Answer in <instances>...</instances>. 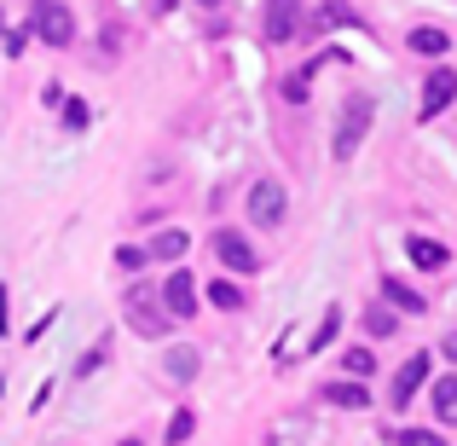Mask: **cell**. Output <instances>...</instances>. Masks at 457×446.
<instances>
[{
	"instance_id": "7",
	"label": "cell",
	"mask_w": 457,
	"mask_h": 446,
	"mask_svg": "<svg viewBox=\"0 0 457 446\" xmlns=\"http://www.w3.org/2000/svg\"><path fill=\"white\" fill-rule=\"evenodd\" d=\"M452 99H457V70H446V64L428 70V81H423V105H417V111H423V116H440Z\"/></svg>"
},
{
	"instance_id": "18",
	"label": "cell",
	"mask_w": 457,
	"mask_h": 446,
	"mask_svg": "<svg viewBox=\"0 0 457 446\" xmlns=\"http://www.w3.org/2000/svg\"><path fill=\"white\" fill-rule=\"evenodd\" d=\"M446 29H411V53H428V58H440L446 53Z\"/></svg>"
},
{
	"instance_id": "23",
	"label": "cell",
	"mask_w": 457,
	"mask_h": 446,
	"mask_svg": "<svg viewBox=\"0 0 457 446\" xmlns=\"http://www.w3.org/2000/svg\"><path fill=\"white\" fill-rule=\"evenodd\" d=\"M145 261H151V249H134V244H122V249H116V267H128V273H139Z\"/></svg>"
},
{
	"instance_id": "24",
	"label": "cell",
	"mask_w": 457,
	"mask_h": 446,
	"mask_svg": "<svg viewBox=\"0 0 457 446\" xmlns=\"http://www.w3.org/2000/svg\"><path fill=\"white\" fill-rule=\"evenodd\" d=\"M307 76H312V64H307V70H295V76L284 81V99H290V105H302V99H307Z\"/></svg>"
},
{
	"instance_id": "9",
	"label": "cell",
	"mask_w": 457,
	"mask_h": 446,
	"mask_svg": "<svg viewBox=\"0 0 457 446\" xmlns=\"http://www.w3.org/2000/svg\"><path fill=\"white\" fill-rule=\"evenodd\" d=\"M302 23V0H267V41H290Z\"/></svg>"
},
{
	"instance_id": "12",
	"label": "cell",
	"mask_w": 457,
	"mask_h": 446,
	"mask_svg": "<svg viewBox=\"0 0 457 446\" xmlns=\"http://www.w3.org/2000/svg\"><path fill=\"white\" fill-rule=\"evenodd\" d=\"M382 301H388L394 313H423V307H428V301L417 296V290H411L405 279H382Z\"/></svg>"
},
{
	"instance_id": "17",
	"label": "cell",
	"mask_w": 457,
	"mask_h": 446,
	"mask_svg": "<svg viewBox=\"0 0 457 446\" xmlns=\"http://www.w3.org/2000/svg\"><path fill=\"white\" fill-rule=\"evenodd\" d=\"M191 429H197V412H191V406H179V412L168 417V446H186Z\"/></svg>"
},
{
	"instance_id": "29",
	"label": "cell",
	"mask_w": 457,
	"mask_h": 446,
	"mask_svg": "<svg viewBox=\"0 0 457 446\" xmlns=\"http://www.w3.org/2000/svg\"><path fill=\"white\" fill-rule=\"evenodd\" d=\"M151 6H156V12H174V6H179V0H151Z\"/></svg>"
},
{
	"instance_id": "6",
	"label": "cell",
	"mask_w": 457,
	"mask_h": 446,
	"mask_svg": "<svg viewBox=\"0 0 457 446\" xmlns=\"http://www.w3.org/2000/svg\"><path fill=\"white\" fill-rule=\"evenodd\" d=\"M162 307L174 313V319H191V313H197V284H191V273H186V267L168 273V284H162Z\"/></svg>"
},
{
	"instance_id": "20",
	"label": "cell",
	"mask_w": 457,
	"mask_h": 446,
	"mask_svg": "<svg viewBox=\"0 0 457 446\" xmlns=\"http://www.w3.org/2000/svg\"><path fill=\"white\" fill-rule=\"evenodd\" d=\"M336 331H342V307H324L319 331H312V348H330V342H336Z\"/></svg>"
},
{
	"instance_id": "8",
	"label": "cell",
	"mask_w": 457,
	"mask_h": 446,
	"mask_svg": "<svg viewBox=\"0 0 457 446\" xmlns=\"http://www.w3.org/2000/svg\"><path fill=\"white\" fill-rule=\"evenodd\" d=\"M423 383H428V354H417V359H405V366L394 371V389H388V400H394V406H411Z\"/></svg>"
},
{
	"instance_id": "28",
	"label": "cell",
	"mask_w": 457,
	"mask_h": 446,
	"mask_svg": "<svg viewBox=\"0 0 457 446\" xmlns=\"http://www.w3.org/2000/svg\"><path fill=\"white\" fill-rule=\"evenodd\" d=\"M446 359H457V331H452V336H446Z\"/></svg>"
},
{
	"instance_id": "27",
	"label": "cell",
	"mask_w": 457,
	"mask_h": 446,
	"mask_svg": "<svg viewBox=\"0 0 457 446\" xmlns=\"http://www.w3.org/2000/svg\"><path fill=\"white\" fill-rule=\"evenodd\" d=\"M0 336H6V290H0Z\"/></svg>"
},
{
	"instance_id": "30",
	"label": "cell",
	"mask_w": 457,
	"mask_h": 446,
	"mask_svg": "<svg viewBox=\"0 0 457 446\" xmlns=\"http://www.w3.org/2000/svg\"><path fill=\"white\" fill-rule=\"evenodd\" d=\"M116 446H145V441H116Z\"/></svg>"
},
{
	"instance_id": "25",
	"label": "cell",
	"mask_w": 457,
	"mask_h": 446,
	"mask_svg": "<svg viewBox=\"0 0 457 446\" xmlns=\"http://www.w3.org/2000/svg\"><path fill=\"white\" fill-rule=\"evenodd\" d=\"M324 23H359V18L342 6V0H330V6H324Z\"/></svg>"
},
{
	"instance_id": "21",
	"label": "cell",
	"mask_w": 457,
	"mask_h": 446,
	"mask_svg": "<svg viewBox=\"0 0 457 446\" xmlns=\"http://www.w3.org/2000/svg\"><path fill=\"white\" fill-rule=\"evenodd\" d=\"M347 377H370V371H377V354H370V348H347Z\"/></svg>"
},
{
	"instance_id": "22",
	"label": "cell",
	"mask_w": 457,
	"mask_h": 446,
	"mask_svg": "<svg viewBox=\"0 0 457 446\" xmlns=\"http://www.w3.org/2000/svg\"><path fill=\"white\" fill-rule=\"evenodd\" d=\"M394 446H446L435 435V429H400V435H394Z\"/></svg>"
},
{
	"instance_id": "5",
	"label": "cell",
	"mask_w": 457,
	"mask_h": 446,
	"mask_svg": "<svg viewBox=\"0 0 457 446\" xmlns=\"http://www.w3.org/2000/svg\"><path fill=\"white\" fill-rule=\"evenodd\" d=\"M214 256H220L226 273H255V267H261L255 244H249L244 232H232V226H220V232H214Z\"/></svg>"
},
{
	"instance_id": "15",
	"label": "cell",
	"mask_w": 457,
	"mask_h": 446,
	"mask_svg": "<svg viewBox=\"0 0 457 446\" xmlns=\"http://www.w3.org/2000/svg\"><path fill=\"white\" fill-rule=\"evenodd\" d=\"M209 301H214V307H220V313H237V307H244V301H249V296H244V290H237V284H232V279H214V284H209Z\"/></svg>"
},
{
	"instance_id": "13",
	"label": "cell",
	"mask_w": 457,
	"mask_h": 446,
	"mask_svg": "<svg viewBox=\"0 0 457 446\" xmlns=\"http://www.w3.org/2000/svg\"><path fill=\"white\" fill-rule=\"evenodd\" d=\"M186 249H191V238L179 232V226H168V232H156V238H151V256H156V261H179Z\"/></svg>"
},
{
	"instance_id": "19",
	"label": "cell",
	"mask_w": 457,
	"mask_h": 446,
	"mask_svg": "<svg viewBox=\"0 0 457 446\" xmlns=\"http://www.w3.org/2000/svg\"><path fill=\"white\" fill-rule=\"evenodd\" d=\"M168 377L191 383V377H197V354H191V348H168Z\"/></svg>"
},
{
	"instance_id": "10",
	"label": "cell",
	"mask_w": 457,
	"mask_h": 446,
	"mask_svg": "<svg viewBox=\"0 0 457 446\" xmlns=\"http://www.w3.org/2000/svg\"><path fill=\"white\" fill-rule=\"evenodd\" d=\"M319 394L330 406H342V412H365V406H370V389H365V383H353V377H347V383H324Z\"/></svg>"
},
{
	"instance_id": "4",
	"label": "cell",
	"mask_w": 457,
	"mask_h": 446,
	"mask_svg": "<svg viewBox=\"0 0 457 446\" xmlns=\"http://www.w3.org/2000/svg\"><path fill=\"white\" fill-rule=\"evenodd\" d=\"M122 313H128V324H134L139 336H168V324H174V313H168V307H162V301H156L151 290H134Z\"/></svg>"
},
{
	"instance_id": "16",
	"label": "cell",
	"mask_w": 457,
	"mask_h": 446,
	"mask_svg": "<svg viewBox=\"0 0 457 446\" xmlns=\"http://www.w3.org/2000/svg\"><path fill=\"white\" fill-rule=\"evenodd\" d=\"M435 412H440V424H457V377L435 383Z\"/></svg>"
},
{
	"instance_id": "1",
	"label": "cell",
	"mask_w": 457,
	"mask_h": 446,
	"mask_svg": "<svg viewBox=\"0 0 457 446\" xmlns=\"http://www.w3.org/2000/svg\"><path fill=\"white\" fill-rule=\"evenodd\" d=\"M370 116H377V105H370L365 93H353V99L342 105V122H336V163H347V156L359 151V139L370 134Z\"/></svg>"
},
{
	"instance_id": "11",
	"label": "cell",
	"mask_w": 457,
	"mask_h": 446,
	"mask_svg": "<svg viewBox=\"0 0 457 446\" xmlns=\"http://www.w3.org/2000/svg\"><path fill=\"white\" fill-rule=\"evenodd\" d=\"M405 249H411V261H417V267H423V273H440V267H446V261H452V249L440 244V238H411V244H405Z\"/></svg>"
},
{
	"instance_id": "14",
	"label": "cell",
	"mask_w": 457,
	"mask_h": 446,
	"mask_svg": "<svg viewBox=\"0 0 457 446\" xmlns=\"http://www.w3.org/2000/svg\"><path fill=\"white\" fill-rule=\"evenodd\" d=\"M394 324H400V313L388 301H370L365 307V336H394Z\"/></svg>"
},
{
	"instance_id": "31",
	"label": "cell",
	"mask_w": 457,
	"mask_h": 446,
	"mask_svg": "<svg viewBox=\"0 0 457 446\" xmlns=\"http://www.w3.org/2000/svg\"><path fill=\"white\" fill-rule=\"evenodd\" d=\"M203 6H220V0H203Z\"/></svg>"
},
{
	"instance_id": "26",
	"label": "cell",
	"mask_w": 457,
	"mask_h": 446,
	"mask_svg": "<svg viewBox=\"0 0 457 446\" xmlns=\"http://www.w3.org/2000/svg\"><path fill=\"white\" fill-rule=\"evenodd\" d=\"M64 122H70V128H87V105H81V99H70V111H64Z\"/></svg>"
},
{
	"instance_id": "2",
	"label": "cell",
	"mask_w": 457,
	"mask_h": 446,
	"mask_svg": "<svg viewBox=\"0 0 457 446\" xmlns=\"http://www.w3.org/2000/svg\"><path fill=\"white\" fill-rule=\"evenodd\" d=\"M29 29L41 35L46 46H70V41H76V18H70V6H64V0H35Z\"/></svg>"
},
{
	"instance_id": "3",
	"label": "cell",
	"mask_w": 457,
	"mask_h": 446,
	"mask_svg": "<svg viewBox=\"0 0 457 446\" xmlns=\"http://www.w3.org/2000/svg\"><path fill=\"white\" fill-rule=\"evenodd\" d=\"M284 215H290V191H284L278 180H255V186H249V221L284 226Z\"/></svg>"
}]
</instances>
